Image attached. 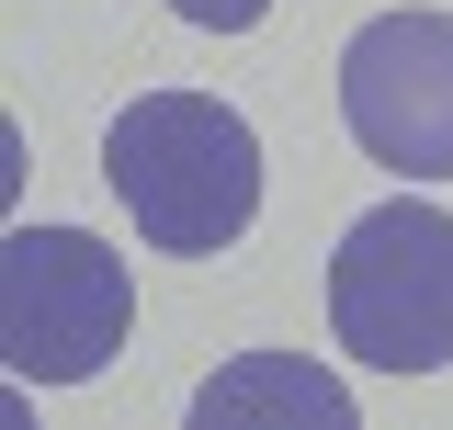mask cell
<instances>
[{
	"label": "cell",
	"instance_id": "obj_2",
	"mask_svg": "<svg viewBox=\"0 0 453 430\" xmlns=\"http://www.w3.org/2000/svg\"><path fill=\"white\" fill-rule=\"evenodd\" d=\"M329 328L374 374H442L453 363V215L374 204L329 250Z\"/></svg>",
	"mask_w": 453,
	"mask_h": 430
},
{
	"label": "cell",
	"instance_id": "obj_4",
	"mask_svg": "<svg viewBox=\"0 0 453 430\" xmlns=\"http://www.w3.org/2000/svg\"><path fill=\"white\" fill-rule=\"evenodd\" d=\"M340 125L396 181H453V12H374L340 46Z\"/></svg>",
	"mask_w": 453,
	"mask_h": 430
},
{
	"label": "cell",
	"instance_id": "obj_6",
	"mask_svg": "<svg viewBox=\"0 0 453 430\" xmlns=\"http://www.w3.org/2000/svg\"><path fill=\"white\" fill-rule=\"evenodd\" d=\"M170 12H181V23H204V35H250L273 0H170Z\"/></svg>",
	"mask_w": 453,
	"mask_h": 430
},
{
	"label": "cell",
	"instance_id": "obj_3",
	"mask_svg": "<svg viewBox=\"0 0 453 430\" xmlns=\"http://www.w3.org/2000/svg\"><path fill=\"white\" fill-rule=\"evenodd\" d=\"M136 328V283L91 227H12L0 238V351L23 385H91Z\"/></svg>",
	"mask_w": 453,
	"mask_h": 430
},
{
	"label": "cell",
	"instance_id": "obj_1",
	"mask_svg": "<svg viewBox=\"0 0 453 430\" xmlns=\"http://www.w3.org/2000/svg\"><path fill=\"white\" fill-rule=\"evenodd\" d=\"M103 181H113V204L136 215L148 250L216 261L261 215V136L216 91H136L103 136Z\"/></svg>",
	"mask_w": 453,
	"mask_h": 430
},
{
	"label": "cell",
	"instance_id": "obj_5",
	"mask_svg": "<svg viewBox=\"0 0 453 430\" xmlns=\"http://www.w3.org/2000/svg\"><path fill=\"white\" fill-rule=\"evenodd\" d=\"M193 419H204V430H250V419H295V430H351V385H340V374H318L306 351H250V363L204 374Z\"/></svg>",
	"mask_w": 453,
	"mask_h": 430
}]
</instances>
